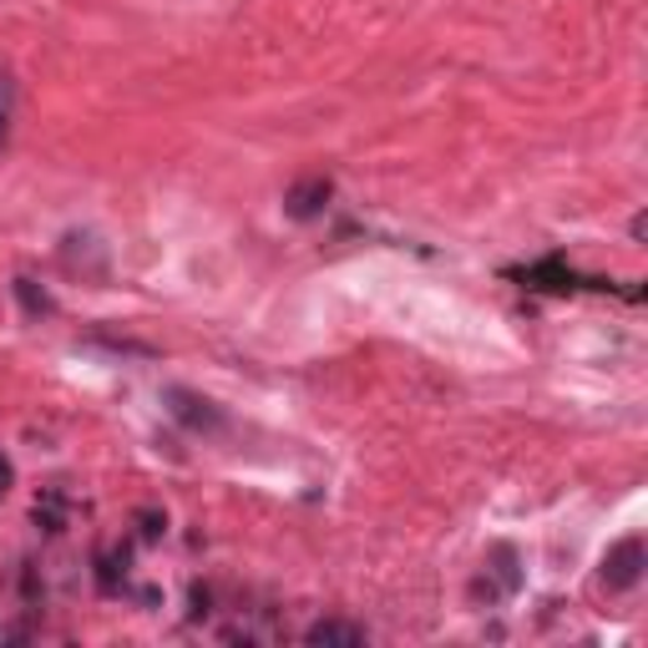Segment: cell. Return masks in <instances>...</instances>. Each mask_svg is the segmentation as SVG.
<instances>
[{
    "mask_svg": "<svg viewBox=\"0 0 648 648\" xmlns=\"http://www.w3.org/2000/svg\"><path fill=\"white\" fill-rule=\"evenodd\" d=\"M305 644L309 648H360L371 644V634L360 628V623H344V618H319L305 628Z\"/></svg>",
    "mask_w": 648,
    "mask_h": 648,
    "instance_id": "6",
    "label": "cell"
},
{
    "mask_svg": "<svg viewBox=\"0 0 648 648\" xmlns=\"http://www.w3.org/2000/svg\"><path fill=\"white\" fill-rule=\"evenodd\" d=\"M516 588H522V557H516L512 543H497L487 553V572L477 578V588H471V593L487 598V603H502V598H512Z\"/></svg>",
    "mask_w": 648,
    "mask_h": 648,
    "instance_id": "3",
    "label": "cell"
},
{
    "mask_svg": "<svg viewBox=\"0 0 648 648\" xmlns=\"http://www.w3.org/2000/svg\"><path fill=\"white\" fill-rule=\"evenodd\" d=\"M628 234H634V243L648 239V213H634V224H628Z\"/></svg>",
    "mask_w": 648,
    "mask_h": 648,
    "instance_id": "13",
    "label": "cell"
},
{
    "mask_svg": "<svg viewBox=\"0 0 648 648\" xmlns=\"http://www.w3.org/2000/svg\"><path fill=\"white\" fill-rule=\"evenodd\" d=\"M15 487V466H11V456H0V497Z\"/></svg>",
    "mask_w": 648,
    "mask_h": 648,
    "instance_id": "11",
    "label": "cell"
},
{
    "mask_svg": "<svg viewBox=\"0 0 648 648\" xmlns=\"http://www.w3.org/2000/svg\"><path fill=\"white\" fill-rule=\"evenodd\" d=\"M11 117H15V81L0 71V147L11 143Z\"/></svg>",
    "mask_w": 648,
    "mask_h": 648,
    "instance_id": "9",
    "label": "cell"
},
{
    "mask_svg": "<svg viewBox=\"0 0 648 648\" xmlns=\"http://www.w3.org/2000/svg\"><path fill=\"white\" fill-rule=\"evenodd\" d=\"M330 198H334L330 178H299V183L284 193V213H289L294 224H309V218H319V213L330 208Z\"/></svg>",
    "mask_w": 648,
    "mask_h": 648,
    "instance_id": "5",
    "label": "cell"
},
{
    "mask_svg": "<svg viewBox=\"0 0 648 648\" xmlns=\"http://www.w3.org/2000/svg\"><path fill=\"white\" fill-rule=\"evenodd\" d=\"M15 299H21V309H26L31 319H41V315H56V299L46 289H41L36 278H15Z\"/></svg>",
    "mask_w": 648,
    "mask_h": 648,
    "instance_id": "8",
    "label": "cell"
},
{
    "mask_svg": "<svg viewBox=\"0 0 648 648\" xmlns=\"http://www.w3.org/2000/svg\"><path fill=\"white\" fill-rule=\"evenodd\" d=\"M36 527L41 532H61V527H67V497H61V491H41V497H36Z\"/></svg>",
    "mask_w": 648,
    "mask_h": 648,
    "instance_id": "7",
    "label": "cell"
},
{
    "mask_svg": "<svg viewBox=\"0 0 648 648\" xmlns=\"http://www.w3.org/2000/svg\"><path fill=\"white\" fill-rule=\"evenodd\" d=\"M162 406H168V416L183 425V431H198V436H218L228 425L224 410L213 406L208 396H198V390H187V385H168V390H162Z\"/></svg>",
    "mask_w": 648,
    "mask_h": 648,
    "instance_id": "1",
    "label": "cell"
},
{
    "mask_svg": "<svg viewBox=\"0 0 648 648\" xmlns=\"http://www.w3.org/2000/svg\"><path fill=\"white\" fill-rule=\"evenodd\" d=\"M644 568H648V547H644V537H618V543L603 553V588L609 593H634L638 582H644Z\"/></svg>",
    "mask_w": 648,
    "mask_h": 648,
    "instance_id": "2",
    "label": "cell"
},
{
    "mask_svg": "<svg viewBox=\"0 0 648 648\" xmlns=\"http://www.w3.org/2000/svg\"><path fill=\"white\" fill-rule=\"evenodd\" d=\"M21 638H31V628H0V644H21Z\"/></svg>",
    "mask_w": 648,
    "mask_h": 648,
    "instance_id": "14",
    "label": "cell"
},
{
    "mask_svg": "<svg viewBox=\"0 0 648 648\" xmlns=\"http://www.w3.org/2000/svg\"><path fill=\"white\" fill-rule=\"evenodd\" d=\"M208 603H213L208 588H193V618H203V613H208Z\"/></svg>",
    "mask_w": 648,
    "mask_h": 648,
    "instance_id": "12",
    "label": "cell"
},
{
    "mask_svg": "<svg viewBox=\"0 0 648 648\" xmlns=\"http://www.w3.org/2000/svg\"><path fill=\"white\" fill-rule=\"evenodd\" d=\"M137 522H143V537H147V543H152V537H162V527H168V522H162L158 512H143Z\"/></svg>",
    "mask_w": 648,
    "mask_h": 648,
    "instance_id": "10",
    "label": "cell"
},
{
    "mask_svg": "<svg viewBox=\"0 0 648 648\" xmlns=\"http://www.w3.org/2000/svg\"><path fill=\"white\" fill-rule=\"evenodd\" d=\"M512 278H522L527 289H547V294L613 289L609 278H582V274H572V269H562V259H547V264H532V269H512Z\"/></svg>",
    "mask_w": 648,
    "mask_h": 648,
    "instance_id": "4",
    "label": "cell"
}]
</instances>
